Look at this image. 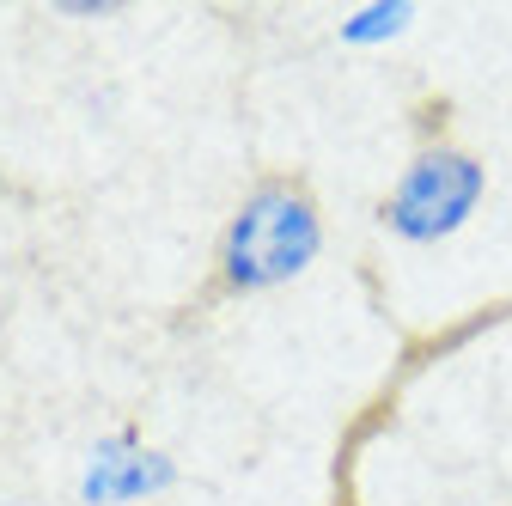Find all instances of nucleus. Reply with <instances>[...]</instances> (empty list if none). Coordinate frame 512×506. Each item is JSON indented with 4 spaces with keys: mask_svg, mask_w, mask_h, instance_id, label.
I'll return each instance as SVG.
<instances>
[{
    "mask_svg": "<svg viewBox=\"0 0 512 506\" xmlns=\"http://www.w3.org/2000/svg\"><path fill=\"white\" fill-rule=\"evenodd\" d=\"M317 250H324V214L317 196L305 189V177H263L238 202V214L226 220L220 244H214V275L202 287V299H238V293H269L299 281Z\"/></svg>",
    "mask_w": 512,
    "mask_h": 506,
    "instance_id": "f257e3e1",
    "label": "nucleus"
},
{
    "mask_svg": "<svg viewBox=\"0 0 512 506\" xmlns=\"http://www.w3.org/2000/svg\"><path fill=\"white\" fill-rule=\"evenodd\" d=\"M482 196H488V165L470 147L427 141V147H415V159L391 183L378 220L391 226L397 238H409V244H439V238H452L458 226H470Z\"/></svg>",
    "mask_w": 512,
    "mask_h": 506,
    "instance_id": "f03ea898",
    "label": "nucleus"
},
{
    "mask_svg": "<svg viewBox=\"0 0 512 506\" xmlns=\"http://www.w3.org/2000/svg\"><path fill=\"white\" fill-rule=\"evenodd\" d=\"M171 482V464L147 446H128V439H110V446H98L92 470H86V500L98 506H116V500H135L147 488H165Z\"/></svg>",
    "mask_w": 512,
    "mask_h": 506,
    "instance_id": "7ed1b4c3",
    "label": "nucleus"
},
{
    "mask_svg": "<svg viewBox=\"0 0 512 506\" xmlns=\"http://www.w3.org/2000/svg\"><path fill=\"white\" fill-rule=\"evenodd\" d=\"M415 25V7L409 0H372V7H354L348 19H342V37L348 43H391V37H403Z\"/></svg>",
    "mask_w": 512,
    "mask_h": 506,
    "instance_id": "20e7f679",
    "label": "nucleus"
}]
</instances>
